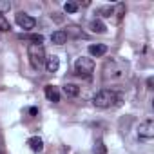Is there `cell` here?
<instances>
[{
	"label": "cell",
	"mask_w": 154,
	"mask_h": 154,
	"mask_svg": "<svg viewBox=\"0 0 154 154\" xmlns=\"http://www.w3.org/2000/svg\"><path fill=\"white\" fill-rule=\"evenodd\" d=\"M45 96H47L49 102L58 103V102H60V91H58V87H54V85H45Z\"/></svg>",
	"instance_id": "obj_7"
},
{
	"label": "cell",
	"mask_w": 154,
	"mask_h": 154,
	"mask_svg": "<svg viewBox=\"0 0 154 154\" xmlns=\"http://www.w3.org/2000/svg\"><path fill=\"white\" fill-rule=\"evenodd\" d=\"M118 67V62H107L105 63V67H103V80L105 82H109V80H122L123 76H125V67L122 65L120 69H116Z\"/></svg>",
	"instance_id": "obj_4"
},
{
	"label": "cell",
	"mask_w": 154,
	"mask_h": 154,
	"mask_svg": "<svg viewBox=\"0 0 154 154\" xmlns=\"http://www.w3.org/2000/svg\"><path fill=\"white\" fill-rule=\"evenodd\" d=\"M63 93L67 96H78L80 89H78V85H74V84H65L63 85Z\"/></svg>",
	"instance_id": "obj_12"
},
{
	"label": "cell",
	"mask_w": 154,
	"mask_h": 154,
	"mask_svg": "<svg viewBox=\"0 0 154 154\" xmlns=\"http://www.w3.org/2000/svg\"><path fill=\"white\" fill-rule=\"evenodd\" d=\"M11 29V24H9V20L0 13V31H9Z\"/></svg>",
	"instance_id": "obj_15"
},
{
	"label": "cell",
	"mask_w": 154,
	"mask_h": 154,
	"mask_svg": "<svg viewBox=\"0 0 154 154\" xmlns=\"http://www.w3.org/2000/svg\"><path fill=\"white\" fill-rule=\"evenodd\" d=\"M63 9H65L67 13H76V11H78V4H76V2H67V4L63 6Z\"/></svg>",
	"instance_id": "obj_16"
},
{
	"label": "cell",
	"mask_w": 154,
	"mask_h": 154,
	"mask_svg": "<svg viewBox=\"0 0 154 154\" xmlns=\"http://www.w3.org/2000/svg\"><path fill=\"white\" fill-rule=\"evenodd\" d=\"M29 112H31V114H33V116H35V114H36V112H38V111H36V107H31V109H29Z\"/></svg>",
	"instance_id": "obj_19"
},
{
	"label": "cell",
	"mask_w": 154,
	"mask_h": 154,
	"mask_svg": "<svg viewBox=\"0 0 154 154\" xmlns=\"http://www.w3.org/2000/svg\"><path fill=\"white\" fill-rule=\"evenodd\" d=\"M27 145L31 147V150H33V152H40V150L44 149V141H42L38 136H33V138H29V140H27Z\"/></svg>",
	"instance_id": "obj_11"
},
{
	"label": "cell",
	"mask_w": 154,
	"mask_h": 154,
	"mask_svg": "<svg viewBox=\"0 0 154 154\" xmlns=\"http://www.w3.org/2000/svg\"><path fill=\"white\" fill-rule=\"evenodd\" d=\"M51 42H53V44H56V45L65 44V42H67V31H62V29L54 31V33L51 35Z\"/></svg>",
	"instance_id": "obj_8"
},
{
	"label": "cell",
	"mask_w": 154,
	"mask_h": 154,
	"mask_svg": "<svg viewBox=\"0 0 154 154\" xmlns=\"http://www.w3.org/2000/svg\"><path fill=\"white\" fill-rule=\"evenodd\" d=\"M105 152H107L105 143L102 140H96V143H94V154H105Z\"/></svg>",
	"instance_id": "obj_14"
},
{
	"label": "cell",
	"mask_w": 154,
	"mask_h": 154,
	"mask_svg": "<svg viewBox=\"0 0 154 154\" xmlns=\"http://www.w3.org/2000/svg\"><path fill=\"white\" fill-rule=\"evenodd\" d=\"M0 154H2V152H0Z\"/></svg>",
	"instance_id": "obj_20"
},
{
	"label": "cell",
	"mask_w": 154,
	"mask_h": 154,
	"mask_svg": "<svg viewBox=\"0 0 154 154\" xmlns=\"http://www.w3.org/2000/svg\"><path fill=\"white\" fill-rule=\"evenodd\" d=\"M91 29H93L94 33H105L107 27H105V24H103L102 20H93V22H91Z\"/></svg>",
	"instance_id": "obj_13"
},
{
	"label": "cell",
	"mask_w": 154,
	"mask_h": 154,
	"mask_svg": "<svg viewBox=\"0 0 154 154\" xmlns=\"http://www.w3.org/2000/svg\"><path fill=\"white\" fill-rule=\"evenodd\" d=\"M74 72L78 76H82V78H89V76L94 72V62L91 58H85V56L78 58L74 62Z\"/></svg>",
	"instance_id": "obj_3"
},
{
	"label": "cell",
	"mask_w": 154,
	"mask_h": 154,
	"mask_svg": "<svg viewBox=\"0 0 154 154\" xmlns=\"http://www.w3.org/2000/svg\"><path fill=\"white\" fill-rule=\"evenodd\" d=\"M27 56H29V62L35 69H40L44 63H45V49L44 45H36V44H31L27 47Z\"/></svg>",
	"instance_id": "obj_2"
},
{
	"label": "cell",
	"mask_w": 154,
	"mask_h": 154,
	"mask_svg": "<svg viewBox=\"0 0 154 154\" xmlns=\"http://www.w3.org/2000/svg\"><path fill=\"white\" fill-rule=\"evenodd\" d=\"M138 136H140L141 140H152V138H154V122H152V120L143 122V123L140 125V129H138Z\"/></svg>",
	"instance_id": "obj_5"
},
{
	"label": "cell",
	"mask_w": 154,
	"mask_h": 154,
	"mask_svg": "<svg viewBox=\"0 0 154 154\" xmlns=\"http://www.w3.org/2000/svg\"><path fill=\"white\" fill-rule=\"evenodd\" d=\"M9 8H11L9 2H0V13H2V15H4V11H8Z\"/></svg>",
	"instance_id": "obj_17"
},
{
	"label": "cell",
	"mask_w": 154,
	"mask_h": 154,
	"mask_svg": "<svg viewBox=\"0 0 154 154\" xmlns=\"http://www.w3.org/2000/svg\"><path fill=\"white\" fill-rule=\"evenodd\" d=\"M17 24H18L22 29L29 31V29H33V27L36 26V20H35L33 17L26 15V13H17Z\"/></svg>",
	"instance_id": "obj_6"
},
{
	"label": "cell",
	"mask_w": 154,
	"mask_h": 154,
	"mask_svg": "<svg viewBox=\"0 0 154 154\" xmlns=\"http://www.w3.org/2000/svg\"><path fill=\"white\" fill-rule=\"evenodd\" d=\"M100 13H102V17H111L112 15V8H103Z\"/></svg>",
	"instance_id": "obj_18"
},
{
	"label": "cell",
	"mask_w": 154,
	"mask_h": 154,
	"mask_svg": "<svg viewBox=\"0 0 154 154\" xmlns=\"http://www.w3.org/2000/svg\"><path fill=\"white\" fill-rule=\"evenodd\" d=\"M45 67H47V71L49 72H56L58 71V67H60V58L58 56H49V58H45Z\"/></svg>",
	"instance_id": "obj_9"
},
{
	"label": "cell",
	"mask_w": 154,
	"mask_h": 154,
	"mask_svg": "<svg viewBox=\"0 0 154 154\" xmlns=\"http://www.w3.org/2000/svg\"><path fill=\"white\" fill-rule=\"evenodd\" d=\"M118 100H120V96H118L114 91H111V89H102L100 93L94 94L93 103H94L96 107H100V109H109V107L116 105Z\"/></svg>",
	"instance_id": "obj_1"
},
{
	"label": "cell",
	"mask_w": 154,
	"mask_h": 154,
	"mask_svg": "<svg viewBox=\"0 0 154 154\" xmlns=\"http://www.w3.org/2000/svg\"><path fill=\"white\" fill-rule=\"evenodd\" d=\"M107 53V45H103V44H96V45H89V54L91 56H103Z\"/></svg>",
	"instance_id": "obj_10"
}]
</instances>
